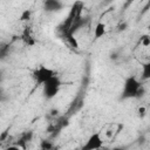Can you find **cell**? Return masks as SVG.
I'll use <instances>...</instances> for the list:
<instances>
[{
    "instance_id": "24",
    "label": "cell",
    "mask_w": 150,
    "mask_h": 150,
    "mask_svg": "<svg viewBox=\"0 0 150 150\" xmlns=\"http://www.w3.org/2000/svg\"><path fill=\"white\" fill-rule=\"evenodd\" d=\"M2 79H4V74H2V71L0 70V82L2 81Z\"/></svg>"
},
{
    "instance_id": "4",
    "label": "cell",
    "mask_w": 150,
    "mask_h": 150,
    "mask_svg": "<svg viewBox=\"0 0 150 150\" xmlns=\"http://www.w3.org/2000/svg\"><path fill=\"white\" fill-rule=\"evenodd\" d=\"M33 79L38 86H42L48 79H50L53 75H55V71L52 68H48L43 64H40L38 68H35L32 73Z\"/></svg>"
},
{
    "instance_id": "14",
    "label": "cell",
    "mask_w": 150,
    "mask_h": 150,
    "mask_svg": "<svg viewBox=\"0 0 150 150\" xmlns=\"http://www.w3.org/2000/svg\"><path fill=\"white\" fill-rule=\"evenodd\" d=\"M30 18H32V11L25 9L20 15V21H28V20H30Z\"/></svg>"
},
{
    "instance_id": "20",
    "label": "cell",
    "mask_w": 150,
    "mask_h": 150,
    "mask_svg": "<svg viewBox=\"0 0 150 150\" xmlns=\"http://www.w3.org/2000/svg\"><path fill=\"white\" fill-rule=\"evenodd\" d=\"M135 1H136V0H127V1H125V4H124V6H123V8H124V9H125V8H128V7H129L132 2H135Z\"/></svg>"
},
{
    "instance_id": "22",
    "label": "cell",
    "mask_w": 150,
    "mask_h": 150,
    "mask_svg": "<svg viewBox=\"0 0 150 150\" xmlns=\"http://www.w3.org/2000/svg\"><path fill=\"white\" fill-rule=\"evenodd\" d=\"M118 57V54L117 53H112V54H110V59L111 60H116Z\"/></svg>"
},
{
    "instance_id": "15",
    "label": "cell",
    "mask_w": 150,
    "mask_h": 150,
    "mask_svg": "<svg viewBox=\"0 0 150 150\" xmlns=\"http://www.w3.org/2000/svg\"><path fill=\"white\" fill-rule=\"evenodd\" d=\"M8 52H9V45H5L2 47H0V59H5L7 55H8Z\"/></svg>"
},
{
    "instance_id": "6",
    "label": "cell",
    "mask_w": 150,
    "mask_h": 150,
    "mask_svg": "<svg viewBox=\"0 0 150 150\" xmlns=\"http://www.w3.org/2000/svg\"><path fill=\"white\" fill-rule=\"evenodd\" d=\"M103 146V141L101 138V134L100 132H94L89 136V138L87 139L86 144L82 146L83 150H96Z\"/></svg>"
},
{
    "instance_id": "23",
    "label": "cell",
    "mask_w": 150,
    "mask_h": 150,
    "mask_svg": "<svg viewBox=\"0 0 150 150\" xmlns=\"http://www.w3.org/2000/svg\"><path fill=\"white\" fill-rule=\"evenodd\" d=\"M5 100V97H4V94H0V102H2Z\"/></svg>"
},
{
    "instance_id": "13",
    "label": "cell",
    "mask_w": 150,
    "mask_h": 150,
    "mask_svg": "<svg viewBox=\"0 0 150 150\" xmlns=\"http://www.w3.org/2000/svg\"><path fill=\"white\" fill-rule=\"evenodd\" d=\"M40 148L42 150H50L54 148V144L50 142V141H47V139H42L40 142Z\"/></svg>"
},
{
    "instance_id": "10",
    "label": "cell",
    "mask_w": 150,
    "mask_h": 150,
    "mask_svg": "<svg viewBox=\"0 0 150 150\" xmlns=\"http://www.w3.org/2000/svg\"><path fill=\"white\" fill-rule=\"evenodd\" d=\"M105 33H107V26H105V23L104 22H101V21L97 22L96 26H95V28H94V39L97 40V39L102 38V36H104Z\"/></svg>"
},
{
    "instance_id": "21",
    "label": "cell",
    "mask_w": 150,
    "mask_h": 150,
    "mask_svg": "<svg viewBox=\"0 0 150 150\" xmlns=\"http://www.w3.org/2000/svg\"><path fill=\"white\" fill-rule=\"evenodd\" d=\"M57 115H59V110H57V109H52V110H50V116L56 117Z\"/></svg>"
},
{
    "instance_id": "11",
    "label": "cell",
    "mask_w": 150,
    "mask_h": 150,
    "mask_svg": "<svg viewBox=\"0 0 150 150\" xmlns=\"http://www.w3.org/2000/svg\"><path fill=\"white\" fill-rule=\"evenodd\" d=\"M63 38H66V40H67V42L69 43V46H70V47H73V48H75V49H77V48H79V42H77V40H76L75 35L66 34Z\"/></svg>"
},
{
    "instance_id": "9",
    "label": "cell",
    "mask_w": 150,
    "mask_h": 150,
    "mask_svg": "<svg viewBox=\"0 0 150 150\" xmlns=\"http://www.w3.org/2000/svg\"><path fill=\"white\" fill-rule=\"evenodd\" d=\"M33 136H34V132H33L32 130L25 131V132L21 135V137H20V139H19V142H18V146H19V148H22V149H26V143L30 142L32 138H33Z\"/></svg>"
},
{
    "instance_id": "17",
    "label": "cell",
    "mask_w": 150,
    "mask_h": 150,
    "mask_svg": "<svg viewBox=\"0 0 150 150\" xmlns=\"http://www.w3.org/2000/svg\"><path fill=\"white\" fill-rule=\"evenodd\" d=\"M8 136H9V128H6L1 134H0V142H5L8 139Z\"/></svg>"
},
{
    "instance_id": "5",
    "label": "cell",
    "mask_w": 150,
    "mask_h": 150,
    "mask_svg": "<svg viewBox=\"0 0 150 150\" xmlns=\"http://www.w3.org/2000/svg\"><path fill=\"white\" fill-rule=\"evenodd\" d=\"M83 11V9H82ZM82 11H80L77 14H76V16L74 18V20H73V22H71V25H70V27H69V29H68V32L66 33V34H69V35H75L87 22H88V18H83L82 16ZM64 34V35H66Z\"/></svg>"
},
{
    "instance_id": "2",
    "label": "cell",
    "mask_w": 150,
    "mask_h": 150,
    "mask_svg": "<svg viewBox=\"0 0 150 150\" xmlns=\"http://www.w3.org/2000/svg\"><path fill=\"white\" fill-rule=\"evenodd\" d=\"M142 86V83L135 77V76H129L125 79L124 84H123V91L121 95L122 100H127V98H136L137 91L139 89V87Z\"/></svg>"
},
{
    "instance_id": "16",
    "label": "cell",
    "mask_w": 150,
    "mask_h": 150,
    "mask_svg": "<svg viewBox=\"0 0 150 150\" xmlns=\"http://www.w3.org/2000/svg\"><path fill=\"white\" fill-rule=\"evenodd\" d=\"M141 43L143 47H149L150 46V36L149 34H144L141 36Z\"/></svg>"
},
{
    "instance_id": "18",
    "label": "cell",
    "mask_w": 150,
    "mask_h": 150,
    "mask_svg": "<svg viewBox=\"0 0 150 150\" xmlns=\"http://www.w3.org/2000/svg\"><path fill=\"white\" fill-rule=\"evenodd\" d=\"M137 115H138L139 118H143V117L146 115V108H145V107H139V108L137 109Z\"/></svg>"
},
{
    "instance_id": "7",
    "label": "cell",
    "mask_w": 150,
    "mask_h": 150,
    "mask_svg": "<svg viewBox=\"0 0 150 150\" xmlns=\"http://www.w3.org/2000/svg\"><path fill=\"white\" fill-rule=\"evenodd\" d=\"M63 8V4L61 0H43V9L46 12H57Z\"/></svg>"
},
{
    "instance_id": "1",
    "label": "cell",
    "mask_w": 150,
    "mask_h": 150,
    "mask_svg": "<svg viewBox=\"0 0 150 150\" xmlns=\"http://www.w3.org/2000/svg\"><path fill=\"white\" fill-rule=\"evenodd\" d=\"M62 86V81L60 80V77L57 75H53L50 79H48L43 84H42V94H43V97L47 98V100H50V98H54L59 91H60V88Z\"/></svg>"
},
{
    "instance_id": "3",
    "label": "cell",
    "mask_w": 150,
    "mask_h": 150,
    "mask_svg": "<svg viewBox=\"0 0 150 150\" xmlns=\"http://www.w3.org/2000/svg\"><path fill=\"white\" fill-rule=\"evenodd\" d=\"M83 7H84V5H83L82 1H75V2L73 4V6H71V8H70V12H69L68 16H67L66 20L62 22V25L59 26V30H60V33L62 34V36H64V34L68 32V29H69V27H70V25H71L74 18L76 16V14H77L80 11L83 9Z\"/></svg>"
},
{
    "instance_id": "8",
    "label": "cell",
    "mask_w": 150,
    "mask_h": 150,
    "mask_svg": "<svg viewBox=\"0 0 150 150\" xmlns=\"http://www.w3.org/2000/svg\"><path fill=\"white\" fill-rule=\"evenodd\" d=\"M21 40L23 41L25 45H27V46H29V47H32V46L35 45V40H34L33 35H32L30 27H28V26L25 27V29H23V32H22V34H21Z\"/></svg>"
},
{
    "instance_id": "19",
    "label": "cell",
    "mask_w": 150,
    "mask_h": 150,
    "mask_svg": "<svg viewBox=\"0 0 150 150\" xmlns=\"http://www.w3.org/2000/svg\"><path fill=\"white\" fill-rule=\"evenodd\" d=\"M127 28H128V23H127L125 21L121 22V23L117 26V30H118V32H124Z\"/></svg>"
},
{
    "instance_id": "12",
    "label": "cell",
    "mask_w": 150,
    "mask_h": 150,
    "mask_svg": "<svg viewBox=\"0 0 150 150\" xmlns=\"http://www.w3.org/2000/svg\"><path fill=\"white\" fill-rule=\"evenodd\" d=\"M143 71H142V77L144 80H148L150 77V62L143 63Z\"/></svg>"
}]
</instances>
